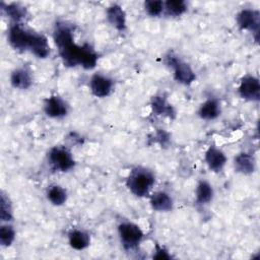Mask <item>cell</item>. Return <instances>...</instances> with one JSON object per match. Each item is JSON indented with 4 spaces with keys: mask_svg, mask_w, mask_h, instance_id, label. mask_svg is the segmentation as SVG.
Here are the masks:
<instances>
[{
    "mask_svg": "<svg viewBox=\"0 0 260 260\" xmlns=\"http://www.w3.org/2000/svg\"><path fill=\"white\" fill-rule=\"evenodd\" d=\"M53 39L59 55L66 66L75 67L80 65L83 45L74 42L71 27L66 23H57L53 32Z\"/></svg>",
    "mask_w": 260,
    "mask_h": 260,
    "instance_id": "cell-1",
    "label": "cell"
},
{
    "mask_svg": "<svg viewBox=\"0 0 260 260\" xmlns=\"http://www.w3.org/2000/svg\"><path fill=\"white\" fill-rule=\"evenodd\" d=\"M155 178L151 171L143 167L133 168L126 180V185L130 192L137 197H145L149 194L154 185Z\"/></svg>",
    "mask_w": 260,
    "mask_h": 260,
    "instance_id": "cell-2",
    "label": "cell"
},
{
    "mask_svg": "<svg viewBox=\"0 0 260 260\" xmlns=\"http://www.w3.org/2000/svg\"><path fill=\"white\" fill-rule=\"evenodd\" d=\"M165 61L166 64L173 69L174 78L177 82L184 85H189L195 81L196 74L192 67L178 58V56H176L174 53L170 52L167 54Z\"/></svg>",
    "mask_w": 260,
    "mask_h": 260,
    "instance_id": "cell-3",
    "label": "cell"
},
{
    "mask_svg": "<svg viewBox=\"0 0 260 260\" xmlns=\"http://www.w3.org/2000/svg\"><path fill=\"white\" fill-rule=\"evenodd\" d=\"M118 234L123 247L127 250L136 248L142 241L144 234L140 226L130 221L121 222L118 225Z\"/></svg>",
    "mask_w": 260,
    "mask_h": 260,
    "instance_id": "cell-4",
    "label": "cell"
},
{
    "mask_svg": "<svg viewBox=\"0 0 260 260\" xmlns=\"http://www.w3.org/2000/svg\"><path fill=\"white\" fill-rule=\"evenodd\" d=\"M48 161L54 170L60 172H68L75 166L71 151L64 146L51 148L48 153Z\"/></svg>",
    "mask_w": 260,
    "mask_h": 260,
    "instance_id": "cell-5",
    "label": "cell"
},
{
    "mask_svg": "<svg viewBox=\"0 0 260 260\" xmlns=\"http://www.w3.org/2000/svg\"><path fill=\"white\" fill-rule=\"evenodd\" d=\"M32 32L26 29L21 23H11L8 29V42L15 50H28Z\"/></svg>",
    "mask_w": 260,
    "mask_h": 260,
    "instance_id": "cell-6",
    "label": "cell"
},
{
    "mask_svg": "<svg viewBox=\"0 0 260 260\" xmlns=\"http://www.w3.org/2000/svg\"><path fill=\"white\" fill-rule=\"evenodd\" d=\"M238 92L240 96L246 101L258 102L260 99V82L259 79L252 75H246L241 79Z\"/></svg>",
    "mask_w": 260,
    "mask_h": 260,
    "instance_id": "cell-7",
    "label": "cell"
},
{
    "mask_svg": "<svg viewBox=\"0 0 260 260\" xmlns=\"http://www.w3.org/2000/svg\"><path fill=\"white\" fill-rule=\"evenodd\" d=\"M237 23L241 29L249 30L258 35L260 25V13L255 9H242L237 15Z\"/></svg>",
    "mask_w": 260,
    "mask_h": 260,
    "instance_id": "cell-8",
    "label": "cell"
},
{
    "mask_svg": "<svg viewBox=\"0 0 260 260\" xmlns=\"http://www.w3.org/2000/svg\"><path fill=\"white\" fill-rule=\"evenodd\" d=\"M113 87H114L113 80L102 73L93 74L89 80L90 91L96 98L108 96L112 92Z\"/></svg>",
    "mask_w": 260,
    "mask_h": 260,
    "instance_id": "cell-9",
    "label": "cell"
},
{
    "mask_svg": "<svg viewBox=\"0 0 260 260\" xmlns=\"http://www.w3.org/2000/svg\"><path fill=\"white\" fill-rule=\"evenodd\" d=\"M44 111L48 117L60 119L67 115L68 105L62 98L58 95H52L45 100Z\"/></svg>",
    "mask_w": 260,
    "mask_h": 260,
    "instance_id": "cell-10",
    "label": "cell"
},
{
    "mask_svg": "<svg viewBox=\"0 0 260 260\" xmlns=\"http://www.w3.org/2000/svg\"><path fill=\"white\" fill-rule=\"evenodd\" d=\"M204 159H205L207 167L215 173L220 172L226 164L225 154L223 153V151L221 149L217 148L216 146L208 147V149L205 151Z\"/></svg>",
    "mask_w": 260,
    "mask_h": 260,
    "instance_id": "cell-11",
    "label": "cell"
},
{
    "mask_svg": "<svg viewBox=\"0 0 260 260\" xmlns=\"http://www.w3.org/2000/svg\"><path fill=\"white\" fill-rule=\"evenodd\" d=\"M107 19L109 23L119 31H124L126 29V13L123 7L119 4H112L108 7Z\"/></svg>",
    "mask_w": 260,
    "mask_h": 260,
    "instance_id": "cell-12",
    "label": "cell"
},
{
    "mask_svg": "<svg viewBox=\"0 0 260 260\" xmlns=\"http://www.w3.org/2000/svg\"><path fill=\"white\" fill-rule=\"evenodd\" d=\"M28 50L35 56L42 59L47 58L51 52L48 39L44 35L38 32H32Z\"/></svg>",
    "mask_w": 260,
    "mask_h": 260,
    "instance_id": "cell-13",
    "label": "cell"
},
{
    "mask_svg": "<svg viewBox=\"0 0 260 260\" xmlns=\"http://www.w3.org/2000/svg\"><path fill=\"white\" fill-rule=\"evenodd\" d=\"M150 206L153 210L159 212L171 211L174 206V202L170 194L165 191H156L154 192L149 199Z\"/></svg>",
    "mask_w": 260,
    "mask_h": 260,
    "instance_id": "cell-14",
    "label": "cell"
},
{
    "mask_svg": "<svg viewBox=\"0 0 260 260\" xmlns=\"http://www.w3.org/2000/svg\"><path fill=\"white\" fill-rule=\"evenodd\" d=\"M10 83L14 88L27 89L32 83L31 74L24 67L16 68L10 74Z\"/></svg>",
    "mask_w": 260,
    "mask_h": 260,
    "instance_id": "cell-15",
    "label": "cell"
},
{
    "mask_svg": "<svg viewBox=\"0 0 260 260\" xmlns=\"http://www.w3.org/2000/svg\"><path fill=\"white\" fill-rule=\"evenodd\" d=\"M150 107L152 109V112L156 115L166 116L169 118L175 117V109L164 95H154L151 99Z\"/></svg>",
    "mask_w": 260,
    "mask_h": 260,
    "instance_id": "cell-16",
    "label": "cell"
},
{
    "mask_svg": "<svg viewBox=\"0 0 260 260\" xmlns=\"http://www.w3.org/2000/svg\"><path fill=\"white\" fill-rule=\"evenodd\" d=\"M235 171L243 175H250L255 171V159L247 152L239 153L234 159Z\"/></svg>",
    "mask_w": 260,
    "mask_h": 260,
    "instance_id": "cell-17",
    "label": "cell"
},
{
    "mask_svg": "<svg viewBox=\"0 0 260 260\" xmlns=\"http://www.w3.org/2000/svg\"><path fill=\"white\" fill-rule=\"evenodd\" d=\"M198 115L203 120H214L220 115V104L215 99H208L199 107Z\"/></svg>",
    "mask_w": 260,
    "mask_h": 260,
    "instance_id": "cell-18",
    "label": "cell"
},
{
    "mask_svg": "<svg viewBox=\"0 0 260 260\" xmlns=\"http://www.w3.org/2000/svg\"><path fill=\"white\" fill-rule=\"evenodd\" d=\"M2 11L6 16L11 19L12 23H21V21L26 17V8L18 3H1Z\"/></svg>",
    "mask_w": 260,
    "mask_h": 260,
    "instance_id": "cell-19",
    "label": "cell"
},
{
    "mask_svg": "<svg viewBox=\"0 0 260 260\" xmlns=\"http://www.w3.org/2000/svg\"><path fill=\"white\" fill-rule=\"evenodd\" d=\"M68 242L71 248L75 250H84L90 244L89 235L82 230H72L68 234Z\"/></svg>",
    "mask_w": 260,
    "mask_h": 260,
    "instance_id": "cell-20",
    "label": "cell"
},
{
    "mask_svg": "<svg viewBox=\"0 0 260 260\" xmlns=\"http://www.w3.org/2000/svg\"><path fill=\"white\" fill-rule=\"evenodd\" d=\"M213 194H214L213 188L209 182L202 180L197 184L196 190H195V196H196V202L198 204L200 205L208 204L212 200Z\"/></svg>",
    "mask_w": 260,
    "mask_h": 260,
    "instance_id": "cell-21",
    "label": "cell"
},
{
    "mask_svg": "<svg viewBox=\"0 0 260 260\" xmlns=\"http://www.w3.org/2000/svg\"><path fill=\"white\" fill-rule=\"evenodd\" d=\"M47 198L53 205L61 206L67 200V192L60 185H51L47 190Z\"/></svg>",
    "mask_w": 260,
    "mask_h": 260,
    "instance_id": "cell-22",
    "label": "cell"
},
{
    "mask_svg": "<svg viewBox=\"0 0 260 260\" xmlns=\"http://www.w3.org/2000/svg\"><path fill=\"white\" fill-rule=\"evenodd\" d=\"M99 60L98 53L92 49L91 46L88 44L83 45V51L81 54L80 59V66H82L84 69H92L95 67Z\"/></svg>",
    "mask_w": 260,
    "mask_h": 260,
    "instance_id": "cell-23",
    "label": "cell"
},
{
    "mask_svg": "<svg viewBox=\"0 0 260 260\" xmlns=\"http://www.w3.org/2000/svg\"><path fill=\"white\" fill-rule=\"evenodd\" d=\"M187 11V3L183 0H168L165 2V11L167 15L177 17Z\"/></svg>",
    "mask_w": 260,
    "mask_h": 260,
    "instance_id": "cell-24",
    "label": "cell"
},
{
    "mask_svg": "<svg viewBox=\"0 0 260 260\" xmlns=\"http://www.w3.org/2000/svg\"><path fill=\"white\" fill-rule=\"evenodd\" d=\"M0 218L3 222H9L13 218V210L9 197L2 191L0 200Z\"/></svg>",
    "mask_w": 260,
    "mask_h": 260,
    "instance_id": "cell-25",
    "label": "cell"
},
{
    "mask_svg": "<svg viewBox=\"0 0 260 260\" xmlns=\"http://www.w3.org/2000/svg\"><path fill=\"white\" fill-rule=\"evenodd\" d=\"M15 239V230L9 222H4L0 226V244L3 247L12 245Z\"/></svg>",
    "mask_w": 260,
    "mask_h": 260,
    "instance_id": "cell-26",
    "label": "cell"
},
{
    "mask_svg": "<svg viewBox=\"0 0 260 260\" xmlns=\"http://www.w3.org/2000/svg\"><path fill=\"white\" fill-rule=\"evenodd\" d=\"M144 9L152 17L159 16L165 11V2L160 0H147L144 2Z\"/></svg>",
    "mask_w": 260,
    "mask_h": 260,
    "instance_id": "cell-27",
    "label": "cell"
},
{
    "mask_svg": "<svg viewBox=\"0 0 260 260\" xmlns=\"http://www.w3.org/2000/svg\"><path fill=\"white\" fill-rule=\"evenodd\" d=\"M153 258H155V259H170L171 256L162 247L156 246L155 247V255H153Z\"/></svg>",
    "mask_w": 260,
    "mask_h": 260,
    "instance_id": "cell-28",
    "label": "cell"
}]
</instances>
